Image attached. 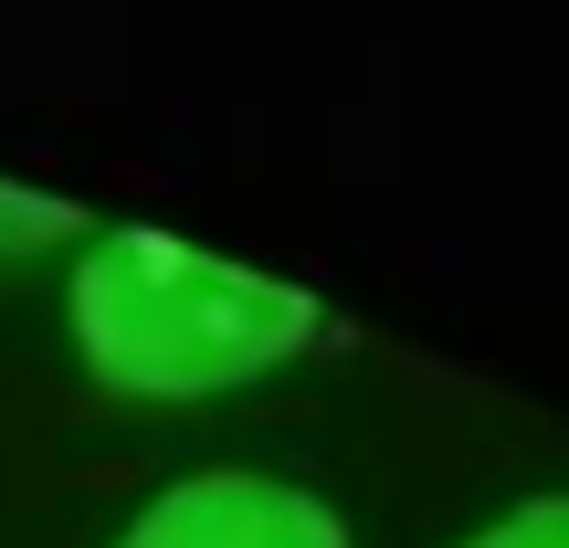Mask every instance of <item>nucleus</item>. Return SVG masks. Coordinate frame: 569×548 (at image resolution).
<instances>
[{
	"mask_svg": "<svg viewBox=\"0 0 569 548\" xmlns=\"http://www.w3.org/2000/svg\"><path fill=\"white\" fill-rule=\"evenodd\" d=\"M117 548H348V528L306 486H274V475H190Z\"/></svg>",
	"mask_w": 569,
	"mask_h": 548,
	"instance_id": "obj_2",
	"label": "nucleus"
},
{
	"mask_svg": "<svg viewBox=\"0 0 569 548\" xmlns=\"http://www.w3.org/2000/svg\"><path fill=\"white\" fill-rule=\"evenodd\" d=\"M465 548H569V496H528L517 517H496V528L465 538Z\"/></svg>",
	"mask_w": 569,
	"mask_h": 548,
	"instance_id": "obj_3",
	"label": "nucleus"
},
{
	"mask_svg": "<svg viewBox=\"0 0 569 548\" xmlns=\"http://www.w3.org/2000/svg\"><path fill=\"white\" fill-rule=\"evenodd\" d=\"M74 327H84V359L117 390L190 401V390H232L253 369L296 359L327 317L296 285L211 265V253L169 243V232H117V243H96L74 265Z\"/></svg>",
	"mask_w": 569,
	"mask_h": 548,
	"instance_id": "obj_1",
	"label": "nucleus"
}]
</instances>
